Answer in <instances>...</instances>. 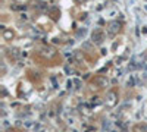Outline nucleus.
I'll return each instance as SVG.
<instances>
[{
	"mask_svg": "<svg viewBox=\"0 0 147 132\" xmlns=\"http://www.w3.org/2000/svg\"><path fill=\"white\" fill-rule=\"evenodd\" d=\"M116 93H109V95H107V100H106V104L109 106V107H113V106L116 104V101H118V99H116Z\"/></svg>",
	"mask_w": 147,
	"mask_h": 132,
	"instance_id": "f257e3e1",
	"label": "nucleus"
},
{
	"mask_svg": "<svg viewBox=\"0 0 147 132\" xmlns=\"http://www.w3.org/2000/svg\"><path fill=\"white\" fill-rule=\"evenodd\" d=\"M102 41H103V32L102 31H94L93 32V43L100 44Z\"/></svg>",
	"mask_w": 147,
	"mask_h": 132,
	"instance_id": "f03ea898",
	"label": "nucleus"
},
{
	"mask_svg": "<svg viewBox=\"0 0 147 132\" xmlns=\"http://www.w3.org/2000/svg\"><path fill=\"white\" fill-rule=\"evenodd\" d=\"M119 31V24L118 22H112L110 25H109V32L113 35V34H116Z\"/></svg>",
	"mask_w": 147,
	"mask_h": 132,
	"instance_id": "7ed1b4c3",
	"label": "nucleus"
},
{
	"mask_svg": "<svg viewBox=\"0 0 147 132\" xmlns=\"http://www.w3.org/2000/svg\"><path fill=\"white\" fill-rule=\"evenodd\" d=\"M110 122H105L103 123V131H106V132H110Z\"/></svg>",
	"mask_w": 147,
	"mask_h": 132,
	"instance_id": "20e7f679",
	"label": "nucleus"
},
{
	"mask_svg": "<svg viewBox=\"0 0 147 132\" xmlns=\"http://www.w3.org/2000/svg\"><path fill=\"white\" fill-rule=\"evenodd\" d=\"M3 37H5L6 40H11V38L13 37V34H12V31H5V34H3Z\"/></svg>",
	"mask_w": 147,
	"mask_h": 132,
	"instance_id": "39448f33",
	"label": "nucleus"
},
{
	"mask_svg": "<svg viewBox=\"0 0 147 132\" xmlns=\"http://www.w3.org/2000/svg\"><path fill=\"white\" fill-rule=\"evenodd\" d=\"M128 85H131V87L134 85V78H131V79H129V81H128Z\"/></svg>",
	"mask_w": 147,
	"mask_h": 132,
	"instance_id": "423d86ee",
	"label": "nucleus"
}]
</instances>
